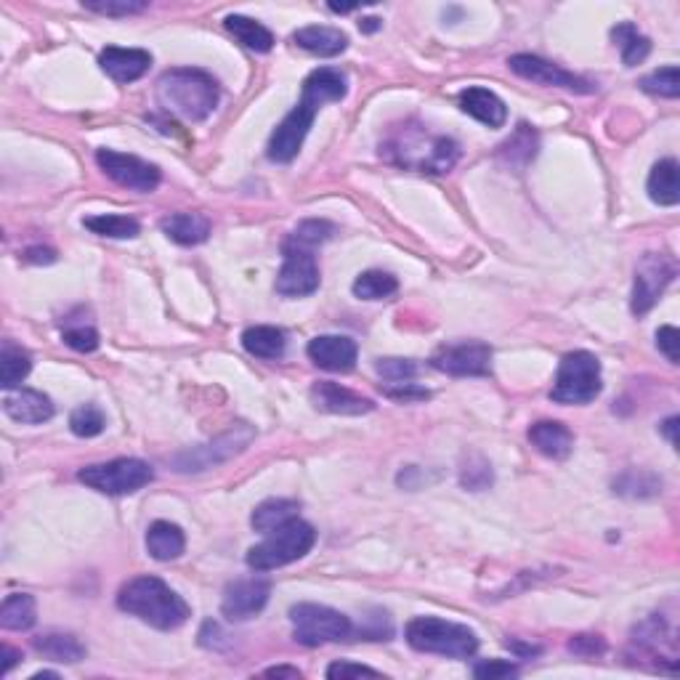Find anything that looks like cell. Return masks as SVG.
I'll return each mask as SVG.
<instances>
[{
    "instance_id": "10",
    "label": "cell",
    "mask_w": 680,
    "mask_h": 680,
    "mask_svg": "<svg viewBox=\"0 0 680 680\" xmlns=\"http://www.w3.org/2000/svg\"><path fill=\"white\" fill-rule=\"evenodd\" d=\"M255 439V431L248 423H237L234 428H229L226 433H221L218 439L208 441V444H200V447L184 449L168 460L170 468L178 473H202L208 468H216V465L232 460L234 455H240L248 449L250 441Z\"/></svg>"
},
{
    "instance_id": "16",
    "label": "cell",
    "mask_w": 680,
    "mask_h": 680,
    "mask_svg": "<svg viewBox=\"0 0 680 680\" xmlns=\"http://www.w3.org/2000/svg\"><path fill=\"white\" fill-rule=\"evenodd\" d=\"M271 595V582L263 577H245V580L232 582L224 590V601H221V614L229 622H245V619L258 617Z\"/></svg>"
},
{
    "instance_id": "52",
    "label": "cell",
    "mask_w": 680,
    "mask_h": 680,
    "mask_svg": "<svg viewBox=\"0 0 680 680\" xmlns=\"http://www.w3.org/2000/svg\"><path fill=\"white\" fill-rule=\"evenodd\" d=\"M662 433H665L667 439H670V444H673V447H678V418H675V415L662 423Z\"/></svg>"
},
{
    "instance_id": "22",
    "label": "cell",
    "mask_w": 680,
    "mask_h": 680,
    "mask_svg": "<svg viewBox=\"0 0 680 680\" xmlns=\"http://www.w3.org/2000/svg\"><path fill=\"white\" fill-rule=\"evenodd\" d=\"M529 441L540 455L550 460H566L574 449V433L558 420H540L529 428Z\"/></svg>"
},
{
    "instance_id": "9",
    "label": "cell",
    "mask_w": 680,
    "mask_h": 680,
    "mask_svg": "<svg viewBox=\"0 0 680 680\" xmlns=\"http://www.w3.org/2000/svg\"><path fill=\"white\" fill-rule=\"evenodd\" d=\"M293 622V638L301 646H325V643L348 641L354 633L351 619L338 609L322 606V603H298L290 609Z\"/></svg>"
},
{
    "instance_id": "19",
    "label": "cell",
    "mask_w": 680,
    "mask_h": 680,
    "mask_svg": "<svg viewBox=\"0 0 680 680\" xmlns=\"http://www.w3.org/2000/svg\"><path fill=\"white\" fill-rule=\"evenodd\" d=\"M306 354L317 367L327 372H351L359 356V348L346 335H319L309 343Z\"/></svg>"
},
{
    "instance_id": "53",
    "label": "cell",
    "mask_w": 680,
    "mask_h": 680,
    "mask_svg": "<svg viewBox=\"0 0 680 680\" xmlns=\"http://www.w3.org/2000/svg\"><path fill=\"white\" fill-rule=\"evenodd\" d=\"M266 675L269 678H301L295 667H271V670H266Z\"/></svg>"
},
{
    "instance_id": "31",
    "label": "cell",
    "mask_w": 680,
    "mask_h": 680,
    "mask_svg": "<svg viewBox=\"0 0 680 680\" xmlns=\"http://www.w3.org/2000/svg\"><path fill=\"white\" fill-rule=\"evenodd\" d=\"M298 510L301 508H298L295 500L274 497V500H266V503H261L253 510L250 524H253L255 532L269 534V532H274V529H279V526L290 524L293 518H298Z\"/></svg>"
},
{
    "instance_id": "51",
    "label": "cell",
    "mask_w": 680,
    "mask_h": 680,
    "mask_svg": "<svg viewBox=\"0 0 680 680\" xmlns=\"http://www.w3.org/2000/svg\"><path fill=\"white\" fill-rule=\"evenodd\" d=\"M27 261H35V263H51V261H56V253H54V250L32 248V250H27Z\"/></svg>"
},
{
    "instance_id": "48",
    "label": "cell",
    "mask_w": 680,
    "mask_h": 680,
    "mask_svg": "<svg viewBox=\"0 0 680 680\" xmlns=\"http://www.w3.org/2000/svg\"><path fill=\"white\" fill-rule=\"evenodd\" d=\"M657 346H659V351L670 359L673 364H678L680 362V354H678V348H680V333H678V327H673V325H665V327H659L657 330Z\"/></svg>"
},
{
    "instance_id": "23",
    "label": "cell",
    "mask_w": 680,
    "mask_h": 680,
    "mask_svg": "<svg viewBox=\"0 0 680 680\" xmlns=\"http://www.w3.org/2000/svg\"><path fill=\"white\" fill-rule=\"evenodd\" d=\"M293 43L303 51H309L314 56H322V59H333L340 56L348 48V35L340 32L338 27H327V24H311V27H303L293 35Z\"/></svg>"
},
{
    "instance_id": "54",
    "label": "cell",
    "mask_w": 680,
    "mask_h": 680,
    "mask_svg": "<svg viewBox=\"0 0 680 680\" xmlns=\"http://www.w3.org/2000/svg\"><path fill=\"white\" fill-rule=\"evenodd\" d=\"M508 649H513L516 654H521V657H537L540 654V646H521V643L516 641H508Z\"/></svg>"
},
{
    "instance_id": "3",
    "label": "cell",
    "mask_w": 680,
    "mask_h": 680,
    "mask_svg": "<svg viewBox=\"0 0 680 680\" xmlns=\"http://www.w3.org/2000/svg\"><path fill=\"white\" fill-rule=\"evenodd\" d=\"M157 104L181 117L186 123H202L216 112L221 101V85L205 70L197 67H173L163 72L155 88Z\"/></svg>"
},
{
    "instance_id": "32",
    "label": "cell",
    "mask_w": 680,
    "mask_h": 680,
    "mask_svg": "<svg viewBox=\"0 0 680 680\" xmlns=\"http://www.w3.org/2000/svg\"><path fill=\"white\" fill-rule=\"evenodd\" d=\"M30 370V354L16 346V343H11V340H3V348H0V386L6 391H14V388L22 386V380L30 375Z\"/></svg>"
},
{
    "instance_id": "50",
    "label": "cell",
    "mask_w": 680,
    "mask_h": 680,
    "mask_svg": "<svg viewBox=\"0 0 680 680\" xmlns=\"http://www.w3.org/2000/svg\"><path fill=\"white\" fill-rule=\"evenodd\" d=\"M0 657H3V667H0V673L3 675L11 673V670H14V667L24 659L22 651L11 649V646H3V649H0Z\"/></svg>"
},
{
    "instance_id": "6",
    "label": "cell",
    "mask_w": 680,
    "mask_h": 680,
    "mask_svg": "<svg viewBox=\"0 0 680 680\" xmlns=\"http://www.w3.org/2000/svg\"><path fill=\"white\" fill-rule=\"evenodd\" d=\"M317 542V529L301 518H293L290 524L279 526L266 534V540L248 550V566L253 572H271L279 566H287L303 558Z\"/></svg>"
},
{
    "instance_id": "42",
    "label": "cell",
    "mask_w": 680,
    "mask_h": 680,
    "mask_svg": "<svg viewBox=\"0 0 680 680\" xmlns=\"http://www.w3.org/2000/svg\"><path fill=\"white\" fill-rule=\"evenodd\" d=\"M83 6L101 16H131L147 11V0H83Z\"/></svg>"
},
{
    "instance_id": "55",
    "label": "cell",
    "mask_w": 680,
    "mask_h": 680,
    "mask_svg": "<svg viewBox=\"0 0 680 680\" xmlns=\"http://www.w3.org/2000/svg\"><path fill=\"white\" fill-rule=\"evenodd\" d=\"M359 30H362V32H378L380 30V19H375V16H370V19H362V22H359Z\"/></svg>"
},
{
    "instance_id": "15",
    "label": "cell",
    "mask_w": 680,
    "mask_h": 680,
    "mask_svg": "<svg viewBox=\"0 0 680 680\" xmlns=\"http://www.w3.org/2000/svg\"><path fill=\"white\" fill-rule=\"evenodd\" d=\"M319 282H322V274H319L314 250L285 245V261H282V269H279L277 282H274L277 293L285 295V298H306V295L317 293Z\"/></svg>"
},
{
    "instance_id": "39",
    "label": "cell",
    "mask_w": 680,
    "mask_h": 680,
    "mask_svg": "<svg viewBox=\"0 0 680 680\" xmlns=\"http://www.w3.org/2000/svg\"><path fill=\"white\" fill-rule=\"evenodd\" d=\"M641 91L651 93V96H662V99H678L680 96V72L675 64L662 67V70L651 72L641 80Z\"/></svg>"
},
{
    "instance_id": "49",
    "label": "cell",
    "mask_w": 680,
    "mask_h": 680,
    "mask_svg": "<svg viewBox=\"0 0 680 680\" xmlns=\"http://www.w3.org/2000/svg\"><path fill=\"white\" fill-rule=\"evenodd\" d=\"M603 649H606V643L598 635H577L574 641H569V651L580 657H595V654H603Z\"/></svg>"
},
{
    "instance_id": "46",
    "label": "cell",
    "mask_w": 680,
    "mask_h": 680,
    "mask_svg": "<svg viewBox=\"0 0 680 680\" xmlns=\"http://www.w3.org/2000/svg\"><path fill=\"white\" fill-rule=\"evenodd\" d=\"M327 678L330 680L383 678V673H378V670H372V667H367V665H356V662H346V659H340V662H333V665L327 667Z\"/></svg>"
},
{
    "instance_id": "45",
    "label": "cell",
    "mask_w": 680,
    "mask_h": 680,
    "mask_svg": "<svg viewBox=\"0 0 680 680\" xmlns=\"http://www.w3.org/2000/svg\"><path fill=\"white\" fill-rule=\"evenodd\" d=\"M383 394L388 396V399H394V402H423V399H428L431 396V391L428 388H420L415 386V383H410V380H404V383H388V386H383Z\"/></svg>"
},
{
    "instance_id": "44",
    "label": "cell",
    "mask_w": 680,
    "mask_h": 680,
    "mask_svg": "<svg viewBox=\"0 0 680 680\" xmlns=\"http://www.w3.org/2000/svg\"><path fill=\"white\" fill-rule=\"evenodd\" d=\"M62 340L80 354H91L99 348V333L91 325H72L62 330Z\"/></svg>"
},
{
    "instance_id": "21",
    "label": "cell",
    "mask_w": 680,
    "mask_h": 680,
    "mask_svg": "<svg viewBox=\"0 0 680 680\" xmlns=\"http://www.w3.org/2000/svg\"><path fill=\"white\" fill-rule=\"evenodd\" d=\"M3 412L16 423L38 425L54 418L56 407L46 394L32 391V388H19L16 394H8L3 399Z\"/></svg>"
},
{
    "instance_id": "7",
    "label": "cell",
    "mask_w": 680,
    "mask_h": 680,
    "mask_svg": "<svg viewBox=\"0 0 680 680\" xmlns=\"http://www.w3.org/2000/svg\"><path fill=\"white\" fill-rule=\"evenodd\" d=\"M603 388L601 362L590 351H569L561 359L550 399L556 404H590Z\"/></svg>"
},
{
    "instance_id": "38",
    "label": "cell",
    "mask_w": 680,
    "mask_h": 680,
    "mask_svg": "<svg viewBox=\"0 0 680 680\" xmlns=\"http://www.w3.org/2000/svg\"><path fill=\"white\" fill-rule=\"evenodd\" d=\"M614 492L627 497H654L662 492V479L649 471H630L614 481Z\"/></svg>"
},
{
    "instance_id": "41",
    "label": "cell",
    "mask_w": 680,
    "mask_h": 680,
    "mask_svg": "<svg viewBox=\"0 0 680 680\" xmlns=\"http://www.w3.org/2000/svg\"><path fill=\"white\" fill-rule=\"evenodd\" d=\"M495 481V473H492V465L484 460L481 455H468L465 457L463 468H460V484L471 492H481V489L492 487Z\"/></svg>"
},
{
    "instance_id": "11",
    "label": "cell",
    "mask_w": 680,
    "mask_h": 680,
    "mask_svg": "<svg viewBox=\"0 0 680 680\" xmlns=\"http://www.w3.org/2000/svg\"><path fill=\"white\" fill-rule=\"evenodd\" d=\"M678 277V263L673 255L667 253H646L635 266V285H633V309L635 317L649 314L657 306L659 295L665 293L667 285Z\"/></svg>"
},
{
    "instance_id": "28",
    "label": "cell",
    "mask_w": 680,
    "mask_h": 680,
    "mask_svg": "<svg viewBox=\"0 0 680 680\" xmlns=\"http://www.w3.org/2000/svg\"><path fill=\"white\" fill-rule=\"evenodd\" d=\"M242 346L258 359H282L287 348V335L279 327L258 325L242 333Z\"/></svg>"
},
{
    "instance_id": "8",
    "label": "cell",
    "mask_w": 680,
    "mask_h": 680,
    "mask_svg": "<svg viewBox=\"0 0 680 680\" xmlns=\"http://www.w3.org/2000/svg\"><path fill=\"white\" fill-rule=\"evenodd\" d=\"M152 479H155L152 465L139 460V457H120V460L88 465V468L78 471L80 484L109 497L136 495L139 489L152 484Z\"/></svg>"
},
{
    "instance_id": "26",
    "label": "cell",
    "mask_w": 680,
    "mask_h": 680,
    "mask_svg": "<svg viewBox=\"0 0 680 680\" xmlns=\"http://www.w3.org/2000/svg\"><path fill=\"white\" fill-rule=\"evenodd\" d=\"M649 197L657 205H665V208H673L680 202V186H678V163L673 157H665L659 160L649 173Z\"/></svg>"
},
{
    "instance_id": "20",
    "label": "cell",
    "mask_w": 680,
    "mask_h": 680,
    "mask_svg": "<svg viewBox=\"0 0 680 680\" xmlns=\"http://www.w3.org/2000/svg\"><path fill=\"white\" fill-rule=\"evenodd\" d=\"M457 104H460L465 115L479 120L487 128H503L505 120H508L505 101L495 91H489V88H465L457 96Z\"/></svg>"
},
{
    "instance_id": "2",
    "label": "cell",
    "mask_w": 680,
    "mask_h": 680,
    "mask_svg": "<svg viewBox=\"0 0 680 680\" xmlns=\"http://www.w3.org/2000/svg\"><path fill=\"white\" fill-rule=\"evenodd\" d=\"M380 155L404 170L441 176L460 160V144L452 136L431 133L420 123H404L388 133L380 144Z\"/></svg>"
},
{
    "instance_id": "47",
    "label": "cell",
    "mask_w": 680,
    "mask_h": 680,
    "mask_svg": "<svg viewBox=\"0 0 680 680\" xmlns=\"http://www.w3.org/2000/svg\"><path fill=\"white\" fill-rule=\"evenodd\" d=\"M473 675L479 680L513 678V675H518V667L513 662H505V659H484V662L473 667Z\"/></svg>"
},
{
    "instance_id": "35",
    "label": "cell",
    "mask_w": 680,
    "mask_h": 680,
    "mask_svg": "<svg viewBox=\"0 0 680 680\" xmlns=\"http://www.w3.org/2000/svg\"><path fill=\"white\" fill-rule=\"evenodd\" d=\"M611 38L617 40L625 67H635V64H641L643 59L651 54V40L646 38V35H641L635 24L630 22L617 24V27L611 30Z\"/></svg>"
},
{
    "instance_id": "30",
    "label": "cell",
    "mask_w": 680,
    "mask_h": 680,
    "mask_svg": "<svg viewBox=\"0 0 680 680\" xmlns=\"http://www.w3.org/2000/svg\"><path fill=\"white\" fill-rule=\"evenodd\" d=\"M224 24H226V30L232 32L234 38L240 40L242 46L255 51V54H269L271 48H274V35H271V32L266 30L261 22L250 19V16L232 14V16H226Z\"/></svg>"
},
{
    "instance_id": "37",
    "label": "cell",
    "mask_w": 680,
    "mask_h": 680,
    "mask_svg": "<svg viewBox=\"0 0 680 680\" xmlns=\"http://www.w3.org/2000/svg\"><path fill=\"white\" fill-rule=\"evenodd\" d=\"M333 237H335V226L330 224V221H317V218H311V221L298 224V229L290 234V240H287L285 245H290V248H301V250H314V248H319V245H325V242L333 240Z\"/></svg>"
},
{
    "instance_id": "24",
    "label": "cell",
    "mask_w": 680,
    "mask_h": 680,
    "mask_svg": "<svg viewBox=\"0 0 680 680\" xmlns=\"http://www.w3.org/2000/svg\"><path fill=\"white\" fill-rule=\"evenodd\" d=\"M160 229L168 240L184 248L202 245L210 237V221L202 213H170L160 221Z\"/></svg>"
},
{
    "instance_id": "4",
    "label": "cell",
    "mask_w": 680,
    "mask_h": 680,
    "mask_svg": "<svg viewBox=\"0 0 680 680\" xmlns=\"http://www.w3.org/2000/svg\"><path fill=\"white\" fill-rule=\"evenodd\" d=\"M117 609L157 630H176L192 617L189 603L170 588L168 582L152 577V574L125 582L117 593Z\"/></svg>"
},
{
    "instance_id": "18",
    "label": "cell",
    "mask_w": 680,
    "mask_h": 680,
    "mask_svg": "<svg viewBox=\"0 0 680 680\" xmlns=\"http://www.w3.org/2000/svg\"><path fill=\"white\" fill-rule=\"evenodd\" d=\"M99 67L104 70V75L115 80V83L128 85L147 75L149 67H152V54L144 51V48L107 46L99 54Z\"/></svg>"
},
{
    "instance_id": "12",
    "label": "cell",
    "mask_w": 680,
    "mask_h": 680,
    "mask_svg": "<svg viewBox=\"0 0 680 680\" xmlns=\"http://www.w3.org/2000/svg\"><path fill=\"white\" fill-rule=\"evenodd\" d=\"M431 367L452 378H484L492 372V348L481 340L447 343L433 351Z\"/></svg>"
},
{
    "instance_id": "13",
    "label": "cell",
    "mask_w": 680,
    "mask_h": 680,
    "mask_svg": "<svg viewBox=\"0 0 680 680\" xmlns=\"http://www.w3.org/2000/svg\"><path fill=\"white\" fill-rule=\"evenodd\" d=\"M96 163L107 173V178H112L115 184L125 186V189H131V192H155L160 181H163V170L157 168L155 163H147V160H141L136 155H125V152H117V149H99Z\"/></svg>"
},
{
    "instance_id": "33",
    "label": "cell",
    "mask_w": 680,
    "mask_h": 680,
    "mask_svg": "<svg viewBox=\"0 0 680 680\" xmlns=\"http://www.w3.org/2000/svg\"><path fill=\"white\" fill-rule=\"evenodd\" d=\"M83 226L88 232L109 237V240H133L141 234V224L131 216H117V213H101V216L83 218Z\"/></svg>"
},
{
    "instance_id": "14",
    "label": "cell",
    "mask_w": 680,
    "mask_h": 680,
    "mask_svg": "<svg viewBox=\"0 0 680 680\" xmlns=\"http://www.w3.org/2000/svg\"><path fill=\"white\" fill-rule=\"evenodd\" d=\"M510 72H516L518 78L532 80L537 85H548V88H564L572 93H593L595 85L590 80L574 75V72L564 70L561 64L548 62L542 56L534 54H516L508 59Z\"/></svg>"
},
{
    "instance_id": "5",
    "label": "cell",
    "mask_w": 680,
    "mask_h": 680,
    "mask_svg": "<svg viewBox=\"0 0 680 680\" xmlns=\"http://www.w3.org/2000/svg\"><path fill=\"white\" fill-rule=\"evenodd\" d=\"M407 643L423 654L449 659H468L479 651V638L468 625L439 617H415L407 622Z\"/></svg>"
},
{
    "instance_id": "1",
    "label": "cell",
    "mask_w": 680,
    "mask_h": 680,
    "mask_svg": "<svg viewBox=\"0 0 680 680\" xmlns=\"http://www.w3.org/2000/svg\"><path fill=\"white\" fill-rule=\"evenodd\" d=\"M348 93V78L335 67H319L303 80L301 101L295 104L290 115L277 125L269 139L271 163H293L301 152L303 141L309 136L314 117L330 101H343Z\"/></svg>"
},
{
    "instance_id": "25",
    "label": "cell",
    "mask_w": 680,
    "mask_h": 680,
    "mask_svg": "<svg viewBox=\"0 0 680 680\" xmlns=\"http://www.w3.org/2000/svg\"><path fill=\"white\" fill-rule=\"evenodd\" d=\"M186 548L181 526L170 521H155L147 532V550L155 561H176Z\"/></svg>"
},
{
    "instance_id": "27",
    "label": "cell",
    "mask_w": 680,
    "mask_h": 680,
    "mask_svg": "<svg viewBox=\"0 0 680 680\" xmlns=\"http://www.w3.org/2000/svg\"><path fill=\"white\" fill-rule=\"evenodd\" d=\"M35 651L43 654L51 662H62V665H75L80 659H85V646L75 638V635L67 633H46L38 635L32 641Z\"/></svg>"
},
{
    "instance_id": "29",
    "label": "cell",
    "mask_w": 680,
    "mask_h": 680,
    "mask_svg": "<svg viewBox=\"0 0 680 680\" xmlns=\"http://www.w3.org/2000/svg\"><path fill=\"white\" fill-rule=\"evenodd\" d=\"M38 622V606L30 593H11L0 606V627L3 630H30Z\"/></svg>"
},
{
    "instance_id": "17",
    "label": "cell",
    "mask_w": 680,
    "mask_h": 680,
    "mask_svg": "<svg viewBox=\"0 0 680 680\" xmlns=\"http://www.w3.org/2000/svg\"><path fill=\"white\" fill-rule=\"evenodd\" d=\"M311 404L319 412H330V415H367L375 410V402L362 394H354L351 388L333 383V380H319L309 391Z\"/></svg>"
},
{
    "instance_id": "40",
    "label": "cell",
    "mask_w": 680,
    "mask_h": 680,
    "mask_svg": "<svg viewBox=\"0 0 680 680\" xmlns=\"http://www.w3.org/2000/svg\"><path fill=\"white\" fill-rule=\"evenodd\" d=\"M104 425H107V418H104V412H101L96 404H80L78 410H72L70 415L72 433L80 436V439H93V436H99V433L104 431Z\"/></svg>"
},
{
    "instance_id": "36",
    "label": "cell",
    "mask_w": 680,
    "mask_h": 680,
    "mask_svg": "<svg viewBox=\"0 0 680 680\" xmlns=\"http://www.w3.org/2000/svg\"><path fill=\"white\" fill-rule=\"evenodd\" d=\"M354 295L356 298H362V301H383V298H388V295H394L396 290H399V279L394 277V274H388V271H364V274H359V277L354 279Z\"/></svg>"
},
{
    "instance_id": "43",
    "label": "cell",
    "mask_w": 680,
    "mask_h": 680,
    "mask_svg": "<svg viewBox=\"0 0 680 680\" xmlns=\"http://www.w3.org/2000/svg\"><path fill=\"white\" fill-rule=\"evenodd\" d=\"M375 370L383 380H391V383H404V380H412L418 375V364L412 359H378Z\"/></svg>"
},
{
    "instance_id": "34",
    "label": "cell",
    "mask_w": 680,
    "mask_h": 680,
    "mask_svg": "<svg viewBox=\"0 0 680 680\" xmlns=\"http://www.w3.org/2000/svg\"><path fill=\"white\" fill-rule=\"evenodd\" d=\"M537 147H540L537 131L529 128L526 123H521L516 128V133L500 147V157H503L508 165H513V168H524V165H529L534 160Z\"/></svg>"
}]
</instances>
